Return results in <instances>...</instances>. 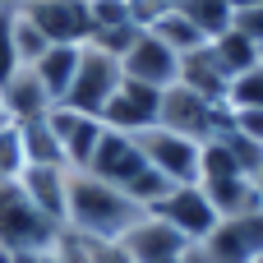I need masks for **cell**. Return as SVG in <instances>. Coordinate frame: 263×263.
I'll use <instances>...</instances> for the list:
<instances>
[{"mask_svg": "<svg viewBox=\"0 0 263 263\" xmlns=\"http://www.w3.org/2000/svg\"><path fill=\"white\" fill-rule=\"evenodd\" d=\"M139 217H143V208H134L116 185H106L88 171H69L65 231H74L79 240H120Z\"/></svg>", "mask_w": 263, "mask_h": 263, "instance_id": "obj_1", "label": "cell"}, {"mask_svg": "<svg viewBox=\"0 0 263 263\" xmlns=\"http://www.w3.org/2000/svg\"><path fill=\"white\" fill-rule=\"evenodd\" d=\"M157 125L171 129V134H185L194 143H208L217 134H231V106L227 102H208V97H199L185 83H171V88H162Z\"/></svg>", "mask_w": 263, "mask_h": 263, "instance_id": "obj_2", "label": "cell"}, {"mask_svg": "<svg viewBox=\"0 0 263 263\" xmlns=\"http://www.w3.org/2000/svg\"><path fill=\"white\" fill-rule=\"evenodd\" d=\"M65 227H55L51 217H42L28 194L18 190V180H0V245L9 254H32V250H51L55 236Z\"/></svg>", "mask_w": 263, "mask_h": 263, "instance_id": "obj_3", "label": "cell"}, {"mask_svg": "<svg viewBox=\"0 0 263 263\" xmlns=\"http://www.w3.org/2000/svg\"><path fill=\"white\" fill-rule=\"evenodd\" d=\"M120 79H125V74H120V60L83 42V51H79V69H74V83H69V92H65L60 106L102 120V106L111 102V92L120 88Z\"/></svg>", "mask_w": 263, "mask_h": 263, "instance_id": "obj_4", "label": "cell"}, {"mask_svg": "<svg viewBox=\"0 0 263 263\" xmlns=\"http://www.w3.org/2000/svg\"><path fill=\"white\" fill-rule=\"evenodd\" d=\"M134 139H139V148H143V162H148L153 171H162L171 185H199V143H194V139L171 134V129H162V125H153V129H143V134H134Z\"/></svg>", "mask_w": 263, "mask_h": 263, "instance_id": "obj_5", "label": "cell"}, {"mask_svg": "<svg viewBox=\"0 0 263 263\" xmlns=\"http://www.w3.org/2000/svg\"><path fill=\"white\" fill-rule=\"evenodd\" d=\"M153 217H162L166 227H176L190 245H203V240L213 236V227L222 222V217L213 213V203H208V194H203L199 185H176V190L153 208Z\"/></svg>", "mask_w": 263, "mask_h": 263, "instance_id": "obj_6", "label": "cell"}, {"mask_svg": "<svg viewBox=\"0 0 263 263\" xmlns=\"http://www.w3.org/2000/svg\"><path fill=\"white\" fill-rule=\"evenodd\" d=\"M51 46H83L92 37V14L88 0H37V5H18Z\"/></svg>", "mask_w": 263, "mask_h": 263, "instance_id": "obj_7", "label": "cell"}, {"mask_svg": "<svg viewBox=\"0 0 263 263\" xmlns=\"http://www.w3.org/2000/svg\"><path fill=\"white\" fill-rule=\"evenodd\" d=\"M157 102H162L157 88L134 83V79H120V88L102 106V125L106 129H120V134H143V129L157 125Z\"/></svg>", "mask_w": 263, "mask_h": 263, "instance_id": "obj_8", "label": "cell"}, {"mask_svg": "<svg viewBox=\"0 0 263 263\" xmlns=\"http://www.w3.org/2000/svg\"><path fill=\"white\" fill-rule=\"evenodd\" d=\"M208 263H250L263 254V213H245V217H227L213 227V236L199 245Z\"/></svg>", "mask_w": 263, "mask_h": 263, "instance_id": "obj_9", "label": "cell"}, {"mask_svg": "<svg viewBox=\"0 0 263 263\" xmlns=\"http://www.w3.org/2000/svg\"><path fill=\"white\" fill-rule=\"evenodd\" d=\"M46 120H51L55 139H60L65 166H69V171H88V162H92V153H97V143H102L106 125H102L97 116L69 111V106H51V111H46Z\"/></svg>", "mask_w": 263, "mask_h": 263, "instance_id": "obj_10", "label": "cell"}, {"mask_svg": "<svg viewBox=\"0 0 263 263\" xmlns=\"http://www.w3.org/2000/svg\"><path fill=\"white\" fill-rule=\"evenodd\" d=\"M120 245L129 250L134 263H171V259H185V254L194 250L176 227H166V222L153 217V213H143V217L120 236Z\"/></svg>", "mask_w": 263, "mask_h": 263, "instance_id": "obj_11", "label": "cell"}, {"mask_svg": "<svg viewBox=\"0 0 263 263\" xmlns=\"http://www.w3.org/2000/svg\"><path fill=\"white\" fill-rule=\"evenodd\" d=\"M120 74L162 92V88H171V83L180 79V55H176L171 46H162L153 32H143V37L120 55Z\"/></svg>", "mask_w": 263, "mask_h": 263, "instance_id": "obj_12", "label": "cell"}, {"mask_svg": "<svg viewBox=\"0 0 263 263\" xmlns=\"http://www.w3.org/2000/svg\"><path fill=\"white\" fill-rule=\"evenodd\" d=\"M143 166H148V162H143L139 139H134V134H120V129H106L102 143H97V153H92V162H88V176H97V180L125 190Z\"/></svg>", "mask_w": 263, "mask_h": 263, "instance_id": "obj_13", "label": "cell"}, {"mask_svg": "<svg viewBox=\"0 0 263 263\" xmlns=\"http://www.w3.org/2000/svg\"><path fill=\"white\" fill-rule=\"evenodd\" d=\"M18 190L28 194V203L51 217L55 227H65V203H69V171L65 166H23Z\"/></svg>", "mask_w": 263, "mask_h": 263, "instance_id": "obj_14", "label": "cell"}, {"mask_svg": "<svg viewBox=\"0 0 263 263\" xmlns=\"http://www.w3.org/2000/svg\"><path fill=\"white\" fill-rule=\"evenodd\" d=\"M0 106H5V116H9L14 125H28V120H42L55 102H51V92L42 88V79H37L28 65H18V69L0 83Z\"/></svg>", "mask_w": 263, "mask_h": 263, "instance_id": "obj_15", "label": "cell"}, {"mask_svg": "<svg viewBox=\"0 0 263 263\" xmlns=\"http://www.w3.org/2000/svg\"><path fill=\"white\" fill-rule=\"evenodd\" d=\"M176 83H185V88H194L199 97H208V102H227V69L217 65V55H213V46L203 42L199 51H190V55H180V79Z\"/></svg>", "mask_w": 263, "mask_h": 263, "instance_id": "obj_16", "label": "cell"}, {"mask_svg": "<svg viewBox=\"0 0 263 263\" xmlns=\"http://www.w3.org/2000/svg\"><path fill=\"white\" fill-rule=\"evenodd\" d=\"M199 190L208 194L213 213L227 222V217H245V213H263L259 194H254V180L250 176H222V180H199Z\"/></svg>", "mask_w": 263, "mask_h": 263, "instance_id": "obj_17", "label": "cell"}, {"mask_svg": "<svg viewBox=\"0 0 263 263\" xmlns=\"http://www.w3.org/2000/svg\"><path fill=\"white\" fill-rule=\"evenodd\" d=\"M79 51H83V46H46V55H42L37 65H28V69L42 79V88L51 92V102H55V106L65 102V92H69V83H74Z\"/></svg>", "mask_w": 263, "mask_h": 263, "instance_id": "obj_18", "label": "cell"}, {"mask_svg": "<svg viewBox=\"0 0 263 263\" xmlns=\"http://www.w3.org/2000/svg\"><path fill=\"white\" fill-rule=\"evenodd\" d=\"M208 46H213L217 65L227 69V79H236V74H245V69L263 65V51L245 37V32H240V28H227V32H222V37H213Z\"/></svg>", "mask_w": 263, "mask_h": 263, "instance_id": "obj_19", "label": "cell"}, {"mask_svg": "<svg viewBox=\"0 0 263 263\" xmlns=\"http://www.w3.org/2000/svg\"><path fill=\"white\" fill-rule=\"evenodd\" d=\"M18 139H23V157H28V166H65L60 139H55V129H51L46 116L18 125ZM65 171H69V166H65Z\"/></svg>", "mask_w": 263, "mask_h": 263, "instance_id": "obj_20", "label": "cell"}, {"mask_svg": "<svg viewBox=\"0 0 263 263\" xmlns=\"http://www.w3.org/2000/svg\"><path fill=\"white\" fill-rule=\"evenodd\" d=\"M148 32H153L162 46H171L176 55H190V51H199V46H203V32L185 18L176 5H171V9H162V14L153 18V28H148Z\"/></svg>", "mask_w": 263, "mask_h": 263, "instance_id": "obj_21", "label": "cell"}, {"mask_svg": "<svg viewBox=\"0 0 263 263\" xmlns=\"http://www.w3.org/2000/svg\"><path fill=\"white\" fill-rule=\"evenodd\" d=\"M176 9L203 32V42H213V37H222L231 28V5L227 0H180Z\"/></svg>", "mask_w": 263, "mask_h": 263, "instance_id": "obj_22", "label": "cell"}, {"mask_svg": "<svg viewBox=\"0 0 263 263\" xmlns=\"http://www.w3.org/2000/svg\"><path fill=\"white\" fill-rule=\"evenodd\" d=\"M171 190H176V185H171V180H166L162 171H153V166H143V171H139V176H134V180H129V185H125L120 194H125V199H129L134 208H143V213H153V208H157V203H162V199H166Z\"/></svg>", "mask_w": 263, "mask_h": 263, "instance_id": "obj_23", "label": "cell"}, {"mask_svg": "<svg viewBox=\"0 0 263 263\" xmlns=\"http://www.w3.org/2000/svg\"><path fill=\"white\" fill-rule=\"evenodd\" d=\"M227 106L231 111H263V65L236 74L227 83Z\"/></svg>", "mask_w": 263, "mask_h": 263, "instance_id": "obj_24", "label": "cell"}, {"mask_svg": "<svg viewBox=\"0 0 263 263\" xmlns=\"http://www.w3.org/2000/svg\"><path fill=\"white\" fill-rule=\"evenodd\" d=\"M46 37H42V28L23 14V9H14V55H18V65H37L42 55H46Z\"/></svg>", "mask_w": 263, "mask_h": 263, "instance_id": "obj_25", "label": "cell"}, {"mask_svg": "<svg viewBox=\"0 0 263 263\" xmlns=\"http://www.w3.org/2000/svg\"><path fill=\"white\" fill-rule=\"evenodd\" d=\"M23 166H28L23 139H18V125L9 120V125H0V180H18Z\"/></svg>", "mask_w": 263, "mask_h": 263, "instance_id": "obj_26", "label": "cell"}, {"mask_svg": "<svg viewBox=\"0 0 263 263\" xmlns=\"http://www.w3.org/2000/svg\"><path fill=\"white\" fill-rule=\"evenodd\" d=\"M143 37V28H134V23H120V28H97L92 37H88V46H97V51H106V55H125L134 42Z\"/></svg>", "mask_w": 263, "mask_h": 263, "instance_id": "obj_27", "label": "cell"}, {"mask_svg": "<svg viewBox=\"0 0 263 263\" xmlns=\"http://www.w3.org/2000/svg\"><path fill=\"white\" fill-rule=\"evenodd\" d=\"M18 69V55H14V9H0V83Z\"/></svg>", "mask_w": 263, "mask_h": 263, "instance_id": "obj_28", "label": "cell"}, {"mask_svg": "<svg viewBox=\"0 0 263 263\" xmlns=\"http://www.w3.org/2000/svg\"><path fill=\"white\" fill-rule=\"evenodd\" d=\"M231 129L263 148V111H231Z\"/></svg>", "mask_w": 263, "mask_h": 263, "instance_id": "obj_29", "label": "cell"}, {"mask_svg": "<svg viewBox=\"0 0 263 263\" xmlns=\"http://www.w3.org/2000/svg\"><path fill=\"white\" fill-rule=\"evenodd\" d=\"M83 245H88L92 263H134V259H129V250H125L120 240H83Z\"/></svg>", "mask_w": 263, "mask_h": 263, "instance_id": "obj_30", "label": "cell"}, {"mask_svg": "<svg viewBox=\"0 0 263 263\" xmlns=\"http://www.w3.org/2000/svg\"><path fill=\"white\" fill-rule=\"evenodd\" d=\"M231 28H240L254 46L263 51V5H254V9H240L236 18H231Z\"/></svg>", "mask_w": 263, "mask_h": 263, "instance_id": "obj_31", "label": "cell"}, {"mask_svg": "<svg viewBox=\"0 0 263 263\" xmlns=\"http://www.w3.org/2000/svg\"><path fill=\"white\" fill-rule=\"evenodd\" d=\"M55 250H60V263H92V254H88V245H83V240H79L74 231H60Z\"/></svg>", "mask_w": 263, "mask_h": 263, "instance_id": "obj_32", "label": "cell"}, {"mask_svg": "<svg viewBox=\"0 0 263 263\" xmlns=\"http://www.w3.org/2000/svg\"><path fill=\"white\" fill-rule=\"evenodd\" d=\"M162 9H171V5H162V0H129V18H134L143 32L153 28V18H157Z\"/></svg>", "mask_w": 263, "mask_h": 263, "instance_id": "obj_33", "label": "cell"}, {"mask_svg": "<svg viewBox=\"0 0 263 263\" xmlns=\"http://www.w3.org/2000/svg\"><path fill=\"white\" fill-rule=\"evenodd\" d=\"M180 263H208V254H203V250L194 245V250H190V254H185V259H180Z\"/></svg>", "mask_w": 263, "mask_h": 263, "instance_id": "obj_34", "label": "cell"}, {"mask_svg": "<svg viewBox=\"0 0 263 263\" xmlns=\"http://www.w3.org/2000/svg\"><path fill=\"white\" fill-rule=\"evenodd\" d=\"M250 180H254V194H259V203H263V166L254 171V176H250Z\"/></svg>", "mask_w": 263, "mask_h": 263, "instance_id": "obj_35", "label": "cell"}, {"mask_svg": "<svg viewBox=\"0 0 263 263\" xmlns=\"http://www.w3.org/2000/svg\"><path fill=\"white\" fill-rule=\"evenodd\" d=\"M0 263H14V254H9V250H5V245H0Z\"/></svg>", "mask_w": 263, "mask_h": 263, "instance_id": "obj_36", "label": "cell"}, {"mask_svg": "<svg viewBox=\"0 0 263 263\" xmlns=\"http://www.w3.org/2000/svg\"><path fill=\"white\" fill-rule=\"evenodd\" d=\"M0 9H18V0H0Z\"/></svg>", "mask_w": 263, "mask_h": 263, "instance_id": "obj_37", "label": "cell"}, {"mask_svg": "<svg viewBox=\"0 0 263 263\" xmlns=\"http://www.w3.org/2000/svg\"><path fill=\"white\" fill-rule=\"evenodd\" d=\"M0 125H9V116H5V106H0Z\"/></svg>", "mask_w": 263, "mask_h": 263, "instance_id": "obj_38", "label": "cell"}, {"mask_svg": "<svg viewBox=\"0 0 263 263\" xmlns=\"http://www.w3.org/2000/svg\"><path fill=\"white\" fill-rule=\"evenodd\" d=\"M162 5H180V0H162Z\"/></svg>", "mask_w": 263, "mask_h": 263, "instance_id": "obj_39", "label": "cell"}, {"mask_svg": "<svg viewBox=\"0 0 263 263\" xmlns=\"http://www.w3.org/2000/svg\"><path fill=\"white\" fill-rule=\"evenodd\" d=\"M18 5H37V0H18Z\"/></svg>", "mask_w": 263, "mask_h": 263, "instance_id": "obj_40", "label": "cell"}, {"mask_svg": "<svg viewBox=\"0 0 263 263\" xmlns=\"http://www.w3.org/2000/svg\"><path fill=\"white\" fill-rule=\"evenodd\" d=\"M250 263H263V254H259V259H250Z\"/></svg>", "mask_w": 263, "mask_h": 263, "instance_id": "obj_41", "label": "cell"}, {"mask_svg": "<svg viewBox=\"0 0 263 263\" xmlns=\"http://www.w3.org/2000/svg\"><path fill=\"white\" fill-rule=\"evenodd\" d=\"M171 263H180V259H171Z\"/></svg>", "mask_w": 263, "mask_h": 263, "instance_id": "obj_42", "label": "cell"}]
</instances>
